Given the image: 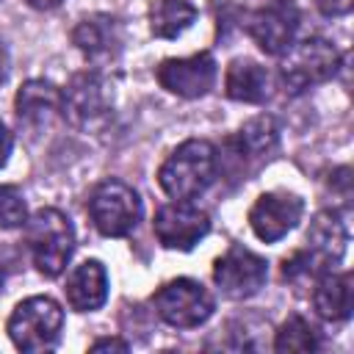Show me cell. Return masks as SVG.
Here are the masks:
<instances>
[{
    "label": "cell",
    "instance_id": "obj_20",
    "mask_svg": "<svg viewBox=\"0 0 354 354\" xmlns=\"http://www.w3.org/2000/svg\"><path fill=\"white\" fill-rule=\"evenodd\" d=\"M277 138H279V127L271 116H254L249 119L238 136H235V152L243 158H266L274 147H277Z\"/></svg>",
    "mask_w": 354,
    "mask_h": 354
},
{
    "label": "cell",
    "instance_id": "obj_4",
    "mask_svg": "<svg viewBox=\"0 0 354 354\" xmlns=\"http://www.w3.org/2000/svg\"><path fill=\"white\" fill-rule=\"evenodd\" d=\"M282 55L285 58H282V66H279V77H282L285 88L293 91V94L332 80L340 69L337 47L332 41L321 39V36H310L299 44H290Z\"/></svg>",
    "mask_w": 354,
    "mask_h": 354
},
{
    "label": "cell",
    "instance_id": "obj_11",
    "mask_svg": "<svg viewBox=\"0 0 354 354\" xmlns=\"http://www.w3.org/2000/svg\"><path fill=\"white\" fill-rule=\"evenodd\" d=\"M158 83L185 100L205 97L216 83V61L210 53H194L185 58H166L155 69Z\"/></svg>",
    "mask_w": 354,
    "mask_h": 354
},
{
    "label": "cell",
    "instance_id": "obj_8",
    "mask_svg": "<svg viewBox=\"0 0 354 354\" xmlns=\"http://www.w3.org/2000/svg\"><path fill=\"white\" fill-rule=\"evenodd\" d=\"M268 277V263L266 257L254 254L252 249L232 243L213 266V279L221 288L224 296L230 299H249L254 296Z\"/></svg>",
    "mask_w": 354,
    "mask_h": 354
},
{
    "label": "cell",
    "instance_id": "obj_28",
    "mask_svg": "<svg viewBox=\"0 0 354 354\" xmlns=\"http://www.w3.org/2000/svg\"><path fill=\"white\" fill-rule=\"evenodd\" d=\"M3 279H6V274H3V268H0V288H3Z\"/></svg>",
    "mask_w": 354,
    "mask_h": 354
},
{
    "label": "cell",
    "instance_id": "obj_7",
    "mask_svg": "<svg viewBox=\"0 0 354 354\" xmlns=\"http://www.w3.org/2000/svg\"><path fill=\"white\" fill-rule=\"evenodd\" d=\"M88 216L105 238H124L141 218V199L127 183L105 180L88 199Z\"/></svg>",
    "mask_w": 354,
    "mask_h": 354
},
{
    "label": "cell",
    "instance_id": "obj_13",
    "mask_svg": "<svg viewBox=\"0 0 354 354\" xmlns=\"http://www.w3.org/2000/svg\"><path fill=\"white\" fill-rule=\"evenodd\" d=\"M72 41L75 47L91 58V61H102V58H113L122 44H124V30L122 22L111 14H91L86 19H80L72 30Z\"/></svg>",
    "mask_w": 354,
    "mask_h": 354
},
{
    "label": "cell",
    "instance_id": "obj_19",
    "mask_svg": "<svg viewBox=\"0 0 354 354\" xmlns=\"http://www.w3.org/2000/svg\"><path fill=\"white\" fill-rule=\"evenodd\" d=\"M196 19V8L188 0H155L149 6V30L158 39H177Z\"/></svg>",
    "mask_w": 354,
    "mask_h": 354
},
{
    "label": "cell",
    "instance_id": "obj_3",
    "mask_svg": "<svg viewBox=\"0 0 354 354\" xmlns=\"http://www.w3.org/2000/svg\"><path fill=\"white\" fill-rule=\"evenodd\" d=\"M6 329L19 351H50L61 340L64 310L50 296H30L14 307Z\"/></svg>",
    "mask_w": 354,
    "mask_h": 354
},
{
    "label": "cell",
    "instance_id": "obj_1",
    "mask_svg": "<svg viewBox=\"0 0 354 354\" xmlns=\"http://www.w3.org/2000/svg\"><path fill=\"white\" fill-rule=\"evenodd\" d=\"M216 166H218L216 147L205 138H188L163 160L158 171V183L171 199L191 202L216 180Z\"/></svg>",
    "mask_w": 354,
    "mask_h": 354
},
{
    "label": "cell",
    "instance_id": "obj_6",
    "mask_svg": "<svg viewBox=\"0 0 354 354\" xmlns=\"http://www.w3.org/2000/svg\"><path fill=\"white\" fill-rule=\"evenodd\" d=\"M152 307L160 315V321H166L169 326L194 329L213 315L216 301L202 282L188 279V277H177V279H171L155 290Z\"/></svg>",
    "mask_w": 354,
    "mask_h": 354
},
{
    "label": "cell",
    "instance_id": "obj_9",
    "mask_svg": "<svg viewBox=\"0 0 354 354\" xmlns=\"http://www.w3.org/2000/svg\"><path fill=\"white\" fill-rule=\"evenodd\" d=\"M152 230L160 246L188 252L210 232V216L185 199H174L171 205H163L155 213Z\"/></svg>",
    "mask_w": 354,
    "mask_h": 354
},
{
    "label": "cell",
    "instance_id": "obj_16",
    "mask_svg": "<svg viewBox=\"0 0 354 354\" xmlns=\"http://www.w3.org/2000/svg\"><path fill=\"white\" fill-rule=\"evenodd\" d=\"M14 108H17L19 124H28V127L50 124L53 116L61 111V91L50 80H28L17 91Z\"/></svg>",
    "mask_w": 354,
    "mask_h": 354
},
{
    "label": "cell",
    "instance_id": "obj_27",
    "mask_svg": "<svg viewBox=\"0 0 354 354\" xmlns=\"http://www.w3.org/2000/svg\"><path fill=\"white\" fill-rule=\"evenodd\" d=\"M30 8H39V11H50L55 6H61V0H25Z\"/></svg>",
    "mask_w": 354,
    "mask_h": 354
},
{
    "label": "cell",
    "instance_id": "obj_24",
    "mask_svg": "<svg viewBox=\"0 0 354 354\" xmlns=\"http://www.w3.org/2000/svg\"><path fill=\"white\" fill-rule=\"evenodd\" d=\"M127 340H119V337H100L91 343V351H127Z\"/></svg>",
    "mask_w": 354,
    "mask_h": 354
},
{
    "label": "cell",
    "instance_id": "obj_15",
    "mask_svg": "<svg viewBox=\"0 0 354 354\" xmlns=\"http://www.w3.org/2000/svg\"><path fill=\"white\" fill-rule=\"evenodd\" d=\"M313 307L324 321H346L354 310V288L351 271H332L326 268L315 279Z\"/></svg>",
    "mask_w": 354,
    "mask_h": 354
},
{
    "label": "cell",
    "instance_id": "obj_22",
    "mask_svg": "<svg viewBox=\"0 0 354 354\" xmlns=\"http://www.w3.org/2000/svg\"><path fill=\"white\" fill-rule=\"evenodd\" d=\"M28 221V207L14 185H0V230H17Z\"/></svg>",
    "mask_w": 354,
    "mask_h": 354
},
{
    "label": "cell",
    "instance_id": "obj_14",
    "mask_svg": "<svg viewBox=\"0 0 354 354\" xmlns=\"http://www.w3.org/2000/svg\"><path fill=\"white\" fill-rule=\"evenodd\" d=\"M66 301L77 313L100 310L108 299V274L100 260H83L66 277Z\"/></svg>",
    "mask_w": 354,
    "mask_h": 354
},
{
    "label": "cell",
    "instance_id": "obj_26",
    "mask_svg": "<svg viewBox=\"0 0 354 354\" xmlns=\"http://www.w3.org/2000/svg\"><path fill=\"white\" fill-rule=\"evenodd\" d=\"M8 66H11V58H8V50H6V44H3V39H0V86H3L6 77H8Z\"/></svg>",
    "mask_w": 354,
    "mask_h": 354
},
{
    "label": "cell",
    "instance_id": "obj_25",
    "mask_svg": "<svg viewBox=\"0 0 354 354\" xmlns=\"http://www.w3.org/2000/svg\"><path fill=\"white\" fill-rule=\"evenodd\" d=\"M11 147H14V136H11V130L0 122V169L6 166V160H8V155H11Z\"/></svg>",
    "mask_w": 354,
    "mask_h": 354
},
{
    "label": "cell",
    "instance_id": "obj_21",
    "mask_svg": "<svg viewBox=\"0 0 354 354\" xmlns=\"http://www.w3.org/2000/svg\"><path fill=\"white\" fill-rule=\"evenodd\" d=\"M321 346L318 340V329L299 313L288 315L282 321V326L274 335V351L279 354H290V351H315Z\"/></svg>",
    "mask_w": 354,
    "mask_h": 354
},
{
    "label": "cell",
    "instance_id": "obj_12",
    "mask_svg": "<svg viewBox=\"0 0 354 354\" xmlns=\"http://www.w3.org/2000/svg\"><path fill=\"white\" fill-rule=\"evenodd\" d=\"M304 213V202L296 194L288 191H268L263 196H257V202L249 210V224L254 230V235L266 243H274L279 238H285Z\"/></svg>",
    "mask_w": 354,
    "mask_h": 354
},
{
    "label": "cell",
    "instance_id": "obj_23",
    "mask_svg": "<svg viewBox=\"0 0 354 354\" xmlns=\"http://www.w3.org/2000/svg\"><path fill=\"white\" fill-rule=\"evenodd\" d=\"M351 3H354V0H315V6H318L326 17L348 14V11H351Z\"/></svg>",
    "mask_w": 354,
    "mask_h": 354
},
{
    "label": "cell",
    "instance_id": "obj_5",
    "mask_svg": "<svg viewBox=\"0 0 354 354\" xmlns=\"http://www.w3.org/2000/svg\"><path fill=\"white\" fill-rule=\"evenodd\" d=\"M61 113L77 130H100L113 113V94L100 72H77L61 91Z\"/></svg>",
    "mask_w": 354,
    "mask_h": 354
},
{
    "label": "cell",
    "instance_id": "obj_2",
    "mask_svg": "<svg viewBox=\"0 0 354 354\" xmlns=\"http://www.w3.org/2000/svg\"><path fill=\"white\" fill-rule=\"evenodd\" d=\"M25 243L39 274L58 277L75 252L72 221L55 207H41L25 221Z\"/></svg>",
    "mask_w": 354,
    "mask_h": 354
},
{
    "label": "cell",
    "instance_id": "obj_10",
    "mask_svg": "<svg viewBox=\"0 0 354 354\" xmlns=\"http://www.w3.org/2000/svg\"><path fill=\"white\" fill-rule=\"evenodd\" d=\"M301 11L293 0H271L249 19V36L266 55H282L299 30Z\"/></svg>",
    "mask_w": 354,
    "mask_h": 354
},
{
    "label": "cell",
    "instance_id": "obj_17",
    "mask_svg": "<svg viewBox=\"0 0 354 354\" xmlns=\"http://www.w3.org/2000/svg\"><path fill=\"white\" fill-rule=\"evenodd\" d=\"M224 91L235 102H263L268 97V72L252 58H235L224 75Z\"/></svg>",
    "mask_w": 354,
    "mask_h": 354
},
{
    "label": "cell",
    "instance_id": "obj_18",
    "mask_svg": "<svg viewBox=\"0 0 354 354\" xmlns=\"http://www.w3.org/2000/svg\"><path fill=\"white\" fill-rule=\"evenodd\" d=\"M307 243L326 263H337L346 252V243H348V232H346V224H343L340 213L337 210L315 213V218L307 230Z\"/></svg>",
    "mask_w": 354,
    "mask_h": 354
}]
</instances>
